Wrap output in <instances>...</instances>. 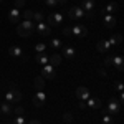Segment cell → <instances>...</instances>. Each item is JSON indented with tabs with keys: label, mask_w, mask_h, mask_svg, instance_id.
Instances as JSON below:
<instances>
[{
	"label": "cell",
	"mask_w": 124,
	"mask_h": 124,
	"mask_svg": "<svg viewBox=\"0 0 124 124\" xmlns=\"http://www.w3.org/2000/svg\"><path fill=\"white\" fill-rule=\"evenodd\" d=\"M63 20H65L63 13L55 12L53 15H50V17H48V27H50V28H51V27H58L60 23H63Z\"/></svg>",
	"instance_id": "cell-4"
},
{
	"label": "cell",
	"mask_w": 124,
	"mask_h": 124,
	"mask_svg": "<svg viewBox=\"0 0 124 124\" xmlns=\"http://www.w3.org/2000/svg\"><path fill=\"white\" fill-rule=\"evenodd\" d=\"M45 50H46V45H45V43H38V45H35V51H37V53H43V51H45Z\"/></svg>",
	"instance_id": "cell-30"
},
{
	"label": "cell",
	"mask_w": 124,
	"mask_h": 124,
	"mask_svg": "<svg viewBox=\"0 0 124 124\" xmlns=\"http://www.w3.org/2000/svg\"><path fill=\"white\" fill-rule=\"evenodd\" d=\"M43 20H45L43 12H33V22H35V23H40V22H43Z\"/></svg>",
	"instance_id": "cell-27"
},
{
	"label": "cell",
	"mask_w": 124,
	"mask_h": 124,
	"mask_svg": "<svg viewBox=\"0 0 124 124\" xmlns=\"http://www.w3.org/2000/svg\"><path fill=\"white\" fill-rule=\"evenodd\" d=\"M8 55L12 58H22L23 56V51H22L20 46H10L8 48Z\"/></svg>",
	"instance_id": "cell-16"
},
{
	"label": "cell",
	"mask_w": 124,
	"mask_h": 124,
	"mask_svg": "<svg viewBox=\"0 0 124 124\" xmlns=\"http://www.w3.org/2000/svg\"><path fill=\"white\" fill-rule=\"evenodd\" d=\"M27 124H41L38 121V119H31V121H30V123H27Z\"/></svg>",
	"instance_id": "cell-40"
},
{
	"label": "cell",
	"mask_w": 124,
	"mask_h": 124,
	"mask_svg": "<svg viewBox=\"0 0 124 124\" xmlns=\"http://www.w3.org/2000/svg\"><path fill=\"white\" fill-rule=\"evenodd\" d=\"M96 48H98L99 53H108V51L111 50V43H109L108 40H99V41L96 43Z\"/></svg>",
	"instance_id": "cell-11"
},
{
	"label": "cell",
	"mask_w": 124,
	"mask_h": 124,
	"mask_svg": "<svg viewBox=\"0 0 124 124\" xmlns=\"http://www.w3.org/2000/svg\"><path fill=\"white\" fill-rule=\"evenodd\" d=\"M8 124H27V121H25V116H15V119L10 121Z\"/></svg>",
	"instance_id": "cell-29"
},
{
	"label": "cell",
	"mask_w": 124,
	"mask_h": 124,
	"mask_svg": "<svg viewBox=\"0 0 124 124\" xmlns=\"http://www.w3.org/2000/svg\"><path fill=\"white\" fill-rule=\"evenodd\" d=\"M17 33H18L20 37H23V38H28V37H31V35H33V31H30V30L23 28L22 25H18V27H17Z\"/></svg>",
	"instance_id": "cell-20"
},
{
	"label": "cell",
	"mask_w": 124,
	"mask_h": 124,
	"mask_svg": "<svg viewBox=\"0 0 124 124\" xmlns=\"http://www.w3.org/2000/svg\"><path fill=\"white\" fill-rule=\"evenodd\" d=\"M113 65L117 68V71H123L124 70V58L121 55H113Z\"/></svg>",
	"instance_id": "cell-13"
},
{
	"label": "cell",
	"mask_w": 124,
	"mask_h": 124,
	"mask_svg": "<svg viewBox=\"0 0 124 124\" xmlns=\"http://www.w3.org/2000/svg\"><path fill=\"white\" fill-rule=\"evenodd\" d=\"M0 111H2V114H5V116H10L12 113H13V108H12V104L10 103H0Z\"/></svg>",
	"instance_id": "cell-17"
},
{
	"label": "cell",
	"mask_w": 124,
	"mask_h": 124,
	"mask_svg": "<svg viewBox=\"0 0 124 124\" xmlns=\"http://www.w3.org/2000/svg\"><path fill=\"white\" fill-rule=\"evenodd\" d=\"M98 75H99L101 78H106V76H108V73H106L104 68H99V70H98Z\"/></svg>",
	"instance_id": "cell-38"
},
{
	"label": "cell",
	"mask_w": 124,
	"mask_h": 124,
	"mask_svg": "<svg viewBox=\"0 0 124 124\" xmlns=\"http://www.w3.org/2000/svg\"><path fill=\"white\" fill-rule=\"evenodd\" d=\"M20 25H22L23 28H27V30H30V31L35 33V22H31V20H23Z\"/></svg>",
	"instance_id": "cell-23"
},
{
	"label": "cell",
	"mask_w": 124,
	"mask_h": 124,
	"mask_svg": "<svg viewBox=\"0 0 124 124\" xmlns=\"http://www.w3.org/2000/svg\"><path fill=\"white\" fill-rule=\"evenodd\" d=\"M85 15L86 13L83 12L81 7H71V8L68 10V17H70L71 20H83Z\"/></svg>",
	"instance_id": "cell-7"
},
{
	"label": "cell",
	"mask_w": 124,
	"mask_h": 124,
	"mask_svg": "<svg viewBox=\"0 0 124 124\" xmlns=\"http://www.w3.org/2000/svg\"><path fill=\"white\" fill-rule=\"evenodd\" d=\"M104 65H106V66H109V65H113V55H109V56H106V60H104Z\"/></svg>",
	"instance_id": "cell-37"
},
{
	"label": "cell",
	"mask_w": 124,
	"mask_h": 124,
	"mask_svg": "<svg viewBox=\"0 0 124 124\" xmlns=\"http://www.w3.org/2000/svg\"><path fill=\"white\" fill-rule=\"evenodd\" d=\"M108 41L111 43V46H113V45H119V43L123 41V37H121L119 33H116V35H111V37L108 38Z\"/></svg>",
	"instance_id": "cell-22"
},
{
	"label": "cell",
	"mask_w": 124,
	"mask_h": 124,
	"mask_svg": "<svg viewBox=\"0 0 124 124\" xmlns=\"http://www.w3.org/2000/svg\"><path fill=\"white\" fill-rule=\"evenodd\" d=\"M23 5H25V0H15V8H22V7H23Z\"/></svg>",
	"instance_id": "cell-36"
},
{
	"label": "cell",
	"mask_w": 124,
	"mask_h": 124,
	"mask_svg": "<svg viewBox=\"0 0 124 124\" xmlns=\"http://www.w3.org/2000/svg\"><path fill=\"white\" fill-rule=\"evenodd\" d=\"M8 20L12 22V23H18L20 22V10L13 7V8L8 12Z\"/></svg>",
	"instance_id": "cell-14"
},
{
	"label": "cell",
	"mask_w": 124,
	"mask_h": 124,
	"mask_svg": "<svg viewBox=\"0 0 124 124\" xmlns=\"http://www.w3.org/2000/svg\"><path fill=\"white\" fill-rule=\"evenodd\" d=\"M3 124H8V123H3Z\"/></svg>",
	"instance_id": "cell-45"
},
{
	"label": "cell",
	"mask_w": 124,
	"mask_h": 124,
	"mask_svg": "<svg viewBox=\"0 0 124 124\" xmlns=\"http://www.w3.org/2000/svg\"><path fill=\"white\" fill-rule=\"evenodd\" d=\"M63 35H65V37H70V35H71V27H65V28H63Z\"/></svg>",
	"instance_id": "cell-39"
},
{
	"label": "cell",
	"mask_w": 124,
	"mask_h": 124,
	"mask_svg": "<svg viewBox=\"0 0 124 124\" xmlns=\"http://www.w3.org/2000/svg\"><path fill=\"white\" fill-rule=\"evenodd\" d=\"M48 63H50L51 66H58V65H61V56H60L58 53H53L51 56L48 58Z\"/></svg>",
	"instance_id": "cell-19"
},
{
	"label": "cell",
	"mask_w": 124,
	"mask_h": 124,
	"mask_svg": "<svg viewBox=\"0 0 124 124\" xmlns=\"http://www.w3.org/2000/svg\"><path fill=\"white\" fill-rule=\"evenodd\" d=\"M13 113H15V114H17V116H23V114H25V109H23L22 106H17Z\"/></svg>",
	"instance_id": "cell-34"
},
{
	"label": "cell",
	"mask_w": 124,
	"mask_h": 124,
	"mask_svg": "<svg viewBox=\"0 0 124 124\" xmlns=\"http://www.w3.org/2000/svg\"><path fill=\"white\" fill-rule=\"evenodd\" d=\"M103 22H104V25L108 27V28H114V27H116V18H114V15H104Z\"/></svg>",
	"instance_id": "cell-18"
},
{
	"label": "cell",
	"mask_w": 124,
	"mask_h": 124,
	"mask_svg": "<svg viewBox=\"0 0 124 124\" xmlns=\"http://www.w3.org/2000/svg\"><path fill=\"white\" fill-rule=\"evenodd\" d=\"M76 98L79 101H86L88 98H91V93H89V89L86 86H79L76 89Z\"/></svg>",
	"instance_id": "cell-10"
},
{
	"label": "cell",
	"mask_w": 124,
	"mask_h": 124,
	"mask_svg": "<svg viewBox=\"0 0 124 124\" xmlns=\"http://www.w3.org/2000/svg\"><path fill=\"white\" fill-rule=\"evenodd\" d=\"M71 35H75L78 38H85L86 35H88V28H86L85 25H75V27H71Z\"/></svg>",
	"instance_id": "cell-8"
},
{
	"label": "cell",
	"mask_w": 124,
	"mask_h": 124,
	"mask_svg": "<svg viewBox=\"0 0 124 124\" xmlns=\"http://www.w3.org/2000/svg\"><path fill=\"white\" fill-rule=\"evenodd\" d=\"M0 116H2V111H0Z\"/></svg>",
	"instance_id": "cell-44"
},
{
	"label": "cell",
	"mask_w": 124,
	"mask_h": 124,
	"mask_svg": "<svg viewBox=\"0 0 124 124\" xmlns=\"http://www.w3.org/2000/svg\"><path fill=\"white\" fill-rule=\"evenodd\" d=\"M2 2H3V0H0V3H2Z\"/></svg>",
	"instance_id": "cell-43"
},
{
	"label": "cell",
	"mask_w": 124,
	"mask_h": 124,
	"mask_svg": "<svg viewBox=\"0 0 124 124\" xmlns=\"http://www.w3.org/2000/svg\"><path fill=\"white\" fill-rule=\"evenodd\" d=\"M56 3H61L63 5V3H66V0H56Z\"/></svg>",
	"instance_id": "cell-42"
},
{
	"label": "cell",
	"mask_w": 124,
	"mask_h": 124,
	"mask_svg": "<svg viewBox=\"0 0 124 124\" xmlns=\"http://www.w3.org/2000/svg\"><path fill=\"white\" fill-rule=\"evenodd\" d=\"M5 101L7 103H20L22 101V93L15 85H10V89L5 93Z\"/></svg>",
	"instance_id": "cell-1"
},
{
	"label": "cell",
	"mask_w": 124,
	"mask_h": 124,
	"mask_svg": "<svg viewBox=\"0 0 124 124\" xmlns=\"http://www.w3.org/2000/svg\"><path fill=\"white\" fill-rule=\"evenodd\" d=\"M63 121L66 124H71L73 123V114H71V113H65V114H63Z\"/></svg>",
	"instance_id": "cell-31"
},
{
	"label": "cell",
	"mask_w": 124,
	"mask_h": 124,
	"mask_svg": "<svg viewBox=\"0 0 124 124\" xmlns=\"http://www.w3.org/2000/svg\"><path fill=\"white\" fill-rule=\"evenodd\" d=\"M50 46L53 48V50H60V48H61V40H60V38H51Z\"/></svg>",
	"instance_id": "cell-28"
},
{
	"label": "cell",
	"mask_w": 124,
	"mask_h": 124,
	"mask_svg": "<svg viewBox=\"0 0 124 124\" xmlns=\"http://www.w3.org/2000/svg\"><path fill=\"white\" fill-rule=\"evenodd\" d=\"M41 76L48 78V79H55L56 78V70H55V66H51L50 63L48 65H43V68H41Z\"/></svg>",
	"instance_id": "cell-5"
},
{
	"label": "cell",
	"mask_w": 124,
	"mask_h": 124,
	"mask_svg": "<svg viewBox=\"0 0 124 124\" xmlns=\"http://www.w3.org/2000/svg\"><path fill=\"white\" fill-rule=\"evenodd\" d=\"M35 61L40 63V65H48V56H46V55H43V53H40V55L35 56Z\"/></svg>",
	"instance_id": "cell-25"
},
{
	"label": "cell",
	"mask_w": 124,
	"mask_h": 124,
	"mask_svg": "<svg viewBox=\"0 0 124 124\" xmlns=\"http://www.w3.org/2000/svg\"><path fill=\"white\" fill-rule=\"evenodd\" d=\"M94 0H83L81 2V8H83V12H85L86 15L89 17V18H93V12H94Z\"/></svg>",
	"instance_id": "cell-3"
},
{
	"label": "cell",
	"mask_w": 124,
	"mask_h": 124,
	"mask_svg": "<svg viewBox=\"0 0 124 124\" xmlns=\"http://www.w3.org/2000/svg\"><path fill=\"white\" fill-rule=\"evenodd\" d=\"M23 18L33 22V12H31V10H25V12H23Z\"/></svg>",
	"instance_id": "cell-33"
},
{
	"label": "cell",
	"mask_w": 124,
	"mask_h": 124,
	"mask_svg": "<svg viewBox=\"0 0 124 124\" xmlns=\"http://www.w3.org/2000/svg\"><path fill=\"white\" fill-rule=\"evenodd\" d=\"M35 31L38 33L40 37H48V35H50V31H51V28L48 27L46 23L40 22V23H37V25H35Z\"/></svg>",
	"instance_id": "cell-9"
},
{
	"label": "cell",
	"mask_w": 124,
	"mask_h": 124,
	"mask_svg": "<svg viewBox=\"0 0 124 124\" xmlns=\"http://www.w3.org/2000/svg\"><path fill=\"white\" fill-rule=\"evenodd\" d=\"M86 101H88L86 108H89V109H99L101 108V99L99 98H88Z\"/></svg>",
	"instance_id": "cell-12"
},
{
	"label": "cell",
	"mask_w": 124,
	"mask_h": 124,
	"mask_svg": "<svg viewBox=\"0 0 124 124\" xmlns=\"http://www.w3.org/2000/svg\"><path fill=\"white\" fill-rule=\"evenodd\" d=\"M114 89H116V91H119V93H123L124 83H123V81H114Z\"/></svg>",
	"instance_id": "cell-32"
},
{
	"label": "cell",
	"mask_w": 124,
	"mask_h": 124,
	"mask_svg": "<svg viewBox=\"0 0 124 124\" xmlns=\"http://www.w3.org/2000/svg\"><path fill=\"white\" fill-rule=\"evenodd\" d=\"M45 3H46L48 7H50V8H56V0H45Z\"/></svg>",
	"instance_id": "cell-35"
},
{
	"label": "cell",
	"mask_w": 124,
	"mask_h": 124,
	"mask_svg": "<svg viewBox=\"0 0 124 124\" xmlns=\"http://www.w3.org/2000/svg\"><path fill=\"white\" fill-rule=\"evenodd\" d=\"M101 123L103 124H113V117L106 113V109H103V116H101Z\"/></svg>",
	"instance_id": "cell-26"
},
{
	"label": "cell",
	"mask_w": 124,
	"mask_h": 124,
	"mask_svg": "<svg viewBox=\"0 0 124 124\" xmlns=\"http://www.w3.org/2000/svg\"><path fill=\"white\" fill-rule=\"evenodd\" d=\"M119 111H121V101H119V99H114V98H111V99L108 101L106 113H108L109 116H116V114H119Z\"/></svg>",
	"instance_id": "cell-2"
},
{
	"label": "cell",
	"mask_w": 124,
	"mask_h": 124,
	"mask_svg": "<svg viewBox=\"0 0 124 124\" xmlns=\"http://www.w3.org/2000/svg\"><path fill=\"white\" fill-rule=\"evenodd\" d=\"M116 10H117V3H116V2H109V3L104 7V12L108 13V15H113V13H116Z\"/></svg>",
	"instance_id": "cell-21"
},
{
	"label": "cell",
	"mask_w": 124,
	"mask_h": 124,
	"mask_svg": "<svg viewBox=\"0 0 124 124\" xmlns=\"http://www.w3.org/2000/svg\"><path fill=\"white\" fill-rule=\"evenodd\" d=\"M45 101H46V93L43 89H37V93L33 96V104L37 106V108H41V106L45 104Z\"/></svg>",
	"instance_id": "cell-6"
},
{
	"label": "cell",
	"mask_w": 124,
	"mask_h": 124,
	"mask_svg": "<svg viewBox=\"0 0 124 124\" xmlns=\"http://www.w3.org/2000/svg\"><path fill=\"white\" fill-rule=\"evenodd\" d=\"M75 55H76V51H75V48H73V46H65V48H63V56H65V60L71 61V60L75 58Z\"/></svg>",
	"instance_id": "cell-15"
},
{
	"label": "cell",
	"mask_w": 124,
	"mask_h": 124,
	"mask_svg": "<svg viewBox=\"0 0 124 124\" xmlns=\"http://www.w3.org/2000/svg\"><path fill=\"white\" fill-rule=\"evenodd\" d=\"M79 108H81V109H86V103L85 101H79Z\"/></svg>",
	"instance_id": "cell-41"
},
{
	"label": "cell",
	"mask_w": 124,
	"mask_h": 124,
	"mask_svg": "<svg viewBox=\"0 0 124 124\" xmlns=\"http://www.w3.org/2000/svg\"><path fill=\"white\" fill-rule=\"evenodd\" d=\"M33 85H35L37 89H43V88H45V78L43 76H37L35 81H33Z\"/></svg>",
	"instance_id": "cell-24"
}]
</instances>
